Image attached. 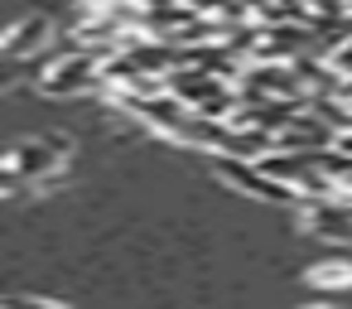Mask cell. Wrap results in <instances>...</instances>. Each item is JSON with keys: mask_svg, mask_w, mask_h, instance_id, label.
I'll return each mask as SVG.
<instances>
[{"mask_svg": "<svg viewBox=\"0 0 352 309\" xmlns=\"http://www.w3.org/2000/svg\"><path fill=\"white\" fill-rule=\"evenodd\" d=\"M309 280L314 285H328V290L333 285H352V261H323V266L309 270Z\"/></svg>", "mask_w": 352, "mask_h": 309, "instance_id": "obj_1", "label": "cell"}, {"mask_svg": "<svg viewBox=\"0 0 352 309\" xmlns=\"http://www.w3.org/2000/svg\"><path fill=\"white\" fill-rule=\"evenodd\" d=\"M6 309H58V304H49V299H6Z\"/></svg>", "mask_w": 352, "mask_h": 309, "instance_id": "obj_2", "label": "cell"}, {"mask_svg": "<svg viewBox=\"0 0 352 309\" xmlns=\"http://www.w3.org/2000/svg\"><path fill=\"white\" fill-rule=\"evenodd\" d=\"M314 309H333V304H314Z\"/></svg>", "mask_w": 352, "mask_h": 309, "instance_id": "obj_3", "label": "cell"}]
</instances>
